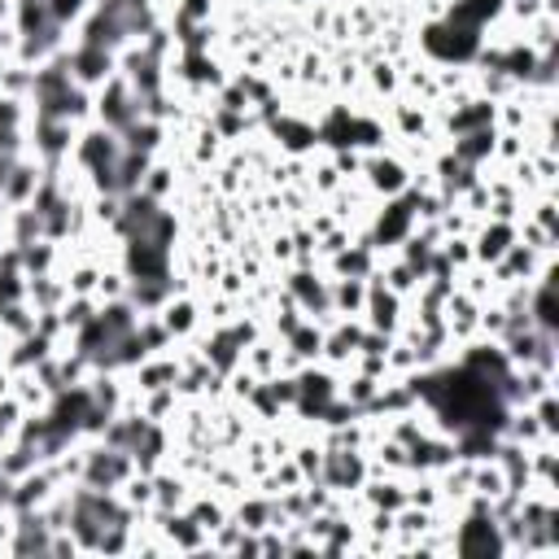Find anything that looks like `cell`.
<instances>
[{
	"instance_id": "1",
	"label": "cell",
	"mask_w": 559,
	"mask_h": 559,
	"mask_svg": "<svg viewBox=\"0 0 559 559\" xmlns=\"http://www.w3.org/2000/svg\"><path fill=\"white\" fill-rule=\"evenodd\" d=\"M96 114H100V127H109L114 135H122L135 118H144V105H140V96L131 92V83H127L122 74H114V79H105V83H100Z\"/></svg>"
},
{
	"instance_id": "2",
	"label": "cell",
	"mask_w": 559,
	"mask_h": 559,
	"mask_svg": "<svg viewBox=\"0 0 559 559\" xmlns=\"http://www.w3.org/2000/svg\"><path fill=\"white\" fill-rule=\"evenodd\" d=\"M450 550H459V555H507V537H502L493 511H467L463 524L450 537Z\"/></svg>"
},
{
	"instance_id": "3",
	"label": "cell",
	"mask_w": 559,
	"mask_h": 559,
	"mask_svg": "<svg viewBox=\"0 0 559 559\" xmlns=\"http://www.w3.org/2000/svg\"><path fill=\"white\" fill-rule=\"evenodd\" d=\"M415 218H419V197L411 192V197H389V205H384V214L376 218V231H371V249H397L411 231H415Z\"/></svg>"
},
{
	"instance_id": "4",
	"label": "cell",
	"mask_w": 559,
	"mask_h": 559,
	"mask_svg": "<svg viewBox=\"0 0 559 559\" xmlns=\"http://www.w3.org/2000/svg\"><path fill=\"white\" fill-rule=\"evenodd\" d=\"M66 66H70V74H74V83H79V87H100L105 79H114V74H118L114 48H100V44H83V39L70 48Z\"/></svg>"
},
{
	"instance_id": "5",
	"label": "cell",
	"mask_w": 559,
	"mask_h": 559,
	"mask_svg": "<svg viewBox=\"0 0 559 559\" xmlns=\"http://www.w3.org/2000/svg\"><path fill=\"white\" fill-rule=\"evenodd\" d=\"M31 135H35V157L44 166H57L74 148V122H66V118H35Z\"/></svg>"
},
{
	"instance_id": "6",
	"label": "cell",
	"mask_w": 559,
	"mask_h": 559,
	"mask_svg": "<svg viewBox=\"0 0 559 559\" xmlns=\"http://www.w3.org/2000/svg\"><path fill=\"white\" fill-rule=\"evenodd\" d=\"M288 297L297 301V310L306 314V319H314V314H328L332 310V284H323L319 275H310V271H297L293 280H288Z\"/></svg>"
},
{
	"instance_id": "7",
	"label": "cell",
	"mask_w": 559,
	"mask_h": 559,
	"mask_svg": "<svg viewBox=\"0 0 559 559\" xmlns=\"http://www.w3.org/2000/svg\"><path fill=\"white\" fill-rule=\"evenodd\" d=\"M39 179H44L39 162H31V157H17V162H13V170H9V179H4V188H0V201H4L9 210L26 205V201L35 197V188H39Z\"/></svg>"
},
{
	"instance_id": "8",
	"label": "cell",
	"mask_w": 559,
	"mask_h": 559,
	"mask_svg": "<svg viewBox=\"0 0 559 559\" xmlns=\"http://www.w3.org/2000/svg\"><path fill=\"white\" fill-rule=\"evenodd\" d=\"M515 240H520L515 223H511V218H493V223H489V227L476 236V245H472V258L493 266V262H498V258H502V253H507Z\"/></svg>"
},
{
	"instance_id": "9",
	"label": "cell",
	"mask_w": 559,
	"mask_h": 559,
	"mask_svg": "<svg viewBox=\"0 0 559 559\" xmlns=\"http://www.w3.org/2000/svg\"><path fill=\"white\" fill-rule=\"evenodd\" d=\"M367 183H371L376 192H384V197H397V192L411 188V175H406V166L393 162V157H371V162H367Z\"/></svg>"
},
{
	"instance_id": "10",
	"label": "cell",
	"mask_w": 559,
	"mask_h": 559,
	"mask_svg": "<svg viewBox=\"0 0 559 559\" xmlns=\"http://www.w3.org/2000/svg\"><path fill=\"white\" fill-rule=\"evenodd\" d=\"M493 144H498L493 127L463 131V135H454V157H459V162H467V166H480L485 157H493Z\"/></svg>"
},
{
	"instance_id": "11",
	"label": "cell",
	"mask_w": 559,
	"mask_h": 559,
	"mask_svg": "<svg viewBox=\"0 0 559 559\" xmlns=\"http://www.w3.org/2000/svg\"><path fill=\"white\" fill-rule=\"evenodd\" d=\"M493 118H498V105H493V100H467V105H459V109L450 114V131H454V135L480 131V127H493Z\"/></svg>"
},
{
	"instance_id": "12",
	"label": "cell",
	"mask_w": 559,
	"mask_h": 559,
	"mask_svg": "<svg viewBox=\"0 0 559 559\" xmlns=\"http://www.w3.org/2000/svg\"><path fill=\"white\" fill-rule=\"evenodd\" d=\"M362 306H367V280L336 275L332 280V310L336 314H362Z\"/></svg>"
},
{
	"instance_id": "13",
	"label": "cell",
	"mask_w": 559,
	"mask_h": 559,
	"mask_svg": "<svg viewBox=\"0 0 559 559\" xmlns=\"http://www.w3.org/2000/svg\"><path fill=\"white\" fill-rule=\"evenodd\" d=\"M362 498L371 502V511H402L406 507V489L393 480V476H384V480H362Z\"/></svg>"
},
{
	"instance_id": "14",
	"label": "cell",
	"mask_w": 559,
	"mask_h": 559,
	"mask_svg": "<svg viewBox=\"0 0 559 559\" xmlns=\"http://www.w3.org/2000/svg\"><path fill=\"white\" fill-rule=\"evenodd\" d=\"M284 341H288V354H293L297 362H314L319 349H323V332L314 328V319H301Z\"/></svg>"
},
{
	"instance_id": "15",
	"label": "cell",
	"mask_w": 559,
	"mask_h": 559,
	"mask_svg": "<svg viewBox=\"0 0 559 559\" xmlns=\"http://www.w3.org/2000/svg\"><path fill=\"white\" fill-rule=\"evenodd\" d=\"M271 131H275L288 148H310V144L319 140V127H314V122H301V118H288V114H284V118H275V122H271Z\"/></svg>"
},
{
	"instance_id": "16",
	"label": "cell",
	"mask_w": 559,
	"mask_h": 559,
	"mask_svg": "<svg viewBox=\"0 0 559 559\" xmlns=\"http://www.w3.org/2000/svg\"><path fill=\"white\" fill-rule=\"evenodd\" d=\"M192 323H197V306H192L188 297H179V301L170 297V301L162 306V328H166L170 336H183Z\"/></svg>"
},
{
	"instance_id": "17",
	"label": "cell",
	"mask_w": 559,
	"mask_h": 559,
	"mask_svg": "<svg viewBox=\"0 0 559 559\" xmlns=\"http://www.w3.org/2000/svg\"><path fill=\"white\" fill-rule=\"evenodd\" d=\"M22 415H26V406H22L13 393H4V397H0V445H9V441L17 437Z\"/></svg>"
},
{
	"instance_id": "18",
	"label": "cell",
	"mask_w": 559,
	"mask_h": 559,
	"mask_svg": "<svg viewBox=\"0 0 559 559\" xmlns=\"http://www.w3.org/2000/svg\"><path fill=\"white\" fill-rule=\"evenodd\" d=\"M44 4H48V17H52L61 31H66L70 22H79L83 9H87V0H44Z\"/></svg>"
},
{
	"instance_id": "19",
	"label": "cell",
	"mask_w": 559,
	"mask_h": 559,
	"mask_svg": "<svg viewBox=\"0 0 559 559\" xmlns=\"http://www.w3.org/2000/svg\"><path fill=\"white\" fill-rule=\"evenodd\" d=\"M0 362H4V354H0Z\"/></svg>"
}]
</instances>
